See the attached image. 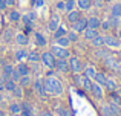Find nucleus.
I'll return each mask as SVG.
<instances>
[{
	"instance_id": "59",
	"label": "nucleus",
	"mask_w": 121,
	"mask_h": 116,
	"mask_svg": "<svg viewBox=\"0 0 121 116\" xmlns=\"http://www.w3.org/2000/svg\"><path fill=\"white\" fill-rule=\"evenodd\" d=\"M0 73H2V63H0Z\"/></svg>"
},
{
	"instance_id": "13",
	"label": "nucleus",
	"mask_w": 121,
	"mask_h": 116,
	"mask_svg": "<svg viewBox=\"0 0 121 116\" xmlns=\"http://www.w3.org/2000/svg\"><path fill=\"white\" fill-rule=\"evenodd\" d=\"M86 28H87V17H86V15H83V14H81V17L78 18L75 23L71 24V29H74L75 32H78L80 35L83 34V31H84Z\"/></svg>"
},
{
	"instance_id": "50",
	"label": "nucleus",
	"mask_w": 121,
	"mask_h": 116,
	"mask_svg": "<svg viewBox=\"0 0 121 116\" xmlns=\"http://www.w3.org/2000/svg\"><path fill=\"white\" fill-rule=\"evenodd\" d=\"M5 80H6V76H3L0 73V92H5Z\"/></svg>"
},
{
	"instance_id": "58",
	"label": "nucleus",
	"mask_w": 121,
	"mask_h": 116,
	"mask_svg": "<svg viewBox=\"0 0 121 116\" xmlns=\"http://www.w3.org/2000/svg\"><path fill=\"white\" fill-rule=\"evenodd\" d=\"M0 116H5V112H3V108H0Z\"/></svg>"
},
{
	"instance_id": "34",
	"label": "nucleus",
	"mask_w": 121,
	"mask_h": 116,
	"mask_svg": "<svg viewBox=\"0 0 121 116\" xmlns=\"http://www.w3.org/2000/svg\"><path fill=\"white\" fill-rule=\"evenodd\" d=\"M32 80H34V76L32 75H22L20 76V80H18V84H20L22 87H29L31 84H32Z\"/></svg>"
},
{
	"instance_id": "60",
	"label": "nucleus",
	"mask_w": 121,
	"mask_h": 116,
	"mask_svg": "<svg viewBox=\"0 0 121 116\" xmlns=\"http://www.w3.org/2000/svg\"><path fill=\"white\" fill-rule=\"evenodd\" d=\"M106 2H109V3H112V2H113V0H106Z\"/></svg>"
},
{
	"instance_id": "32",
	"label": "nucleus",
	"mask_w": 121,
	"mask_h": 116,
	"mask_svg": "<svg viewBox=\"0 0 121 116\" xmlns=\"http://www.w3.org/2000/svg\"><path fill=\"white\" fill-rule=\"evenodd\" d=\"M66 37H68V40L72 43V44H77V43L80 41V34L75 32L74 29H68V32H66Z\"/></svg>"
},
{
	"instance_id": "47",
	"label": "nucleus",
	"mask_w": 121,
	"mask_h": 116,
	"mask_svg": "<svg viewBox=\"0 0 121 116\" xmlns=\"http://www.w3.org/2000/svg\"><path fill=\"white\" fill-rule=\"evenodd\" d=\"M20 76H22V75H20V73H18V72H17V70H15V67H14V70H12V73H11V75H9V78H11V80H14V81H15V83H17V84H18V80H20Z\"/></svg>"
},
{
	"instance_id": "10",
	"label": "nucleus",
	"mask_w": 121,
	"mask_h": 116,
	"mask_svg": "<svg viewBox=\"0 0 121 116\" xmlns=\"http://www.w3.org/2000/svg\"><path fill=\"white\" fill-rule=\"evenodd\" d=\"M32 40H34V44L37 46V48H48V44H49V41H48V37L44 35L43 32H40V31H34L32 32Z\"/></svg>"
},
{
	"instance_id": "26",
	"label": "nucleus",
	"mask_w": 121,
	"mask_h": 116,
	"mask_svg": "<svg viewBox=\"0 0 121 116\" xmlns=\"http://www.w3.org/2000/svg\"><path fill=\"white\" fill-rule=\"evenodd\" d=\"M84 76L91 78V80H94L95 73H97V67H95V64H84V69H83L81 72Z\"/></svg>"
},
{
	"instance_id": "29",
	"label": "nucleus",
	"mask_w": 121,
	"mask_h": 116,
	"mask_svg": "<svg viewBox=\"0 0 121 116\" xmlns=\"http://www.w3.org/2000/svg\"><path fill=\"white\" fill-rule=\"evenodd\" d=\"M14 35H15L14 29H12V28H6V29H3L2 40H3L5 43H9V41H12V40H14Z\"/></svg>"
},
{
	"instance_id": "1",
	"label": "nucleus",
	"mask_w": 121,
	"mask_h": 116,
	"mask_svg": "<svg viewBox=\"0 0 121 116\" xmlns=\"http://www.w3.org/2000/svg\"><path fill=\"white\" fill-rule=\"evenodd\" d=\"M43 83L48 95L54 96V98H60V96L65 95V86H63L61 80L57 78L55 75H44Z\"/></svg>"
},
{
	"instance_id": "57",
	"label": "nucleus",
	"mask_w": 121,
	"mask_h": 116,
	"mask_svg": "<svg viewBox=\"0 0 121 116\" xmlns=\"http://www.w3.org/2000/svg\"><path fill=\"white\" fill-rule=\"evenodd\" d=\"M115 34H117V35H118V38L121 40V26H120V28H118V29H117V31H115Z\"/></svg>"
},
{
	"instance_id": "8",
	"label": "nucleus",
	"mask_w": 121,
	"mask_h": 116,
	"mask_svg": "<svg viewBox=\"0 0 121 116\" xmlns=\"http://www.w3.org/2000/svg\"><path fill=\"white\" fill-rule=\"evenodd\" d=\"M89 93L94 96L95 101H103V99H104V95H106V90H104V87L101 86V84L92 81V87H91V92H89Z\"/></svg>"
},
{
	"instance_id": "15",
	"label": "nucleus",
	"mask_w": 121,
	"mask_h": 116,
	"mask_svg": "<svg viewBox=\"0 0 121 116\" xmlns=\"http://www.w3.org/2000/svg\"><path fill=\"white\" fill-rule=\"evenodd\" d=\"M55 72L68 73L69 72V61H68V58H57V61H55Z\"/></svg>"
},
{
	"instance_id": "17",
	"label": "nucleus",
	"mask_w": 121,
	"mask_h": 116,
	"mask_svg": "<svg viewBox=\"0 0 121 116\" xmlns=\"http://www.w3.org/2000/svg\"><path fill=\"white\" fill-rule=\"evenodd\" d=\"M15 70L20 75H31V67L28 61H17L15 63Z\"/></svg>"
},
{
	"instance_id": "42",
	"label": "nucleus",
	"mask_w": 121,
	"mask_h": 116,
	"mask_svg": "<svg viewBox=\"0 0 121 116\" xmlns=\"http://www.w3.org/2000/svg\"><path fill=\"white\" fill-rule=\"evenodd\" d=\"M100 31H101V32H112V26H110V23H109V20H107V18L101 20Z\"/></svg>"
},
{
	"instance_id": "14",
	"label": "nucleus",
	"mask_w": 121,
	"mask_h": 116,
	"mask_svg": "<svg viewBox=\"0 0 121 116\" xmlns=\"http://www.w3.org/2000/svg\"><path fill=\"white\" fill-rule=\"evenodd\" d=\"M8 112L11 116H18L22 112V99H14L8 104Z\"/></svg>"
},
{
	"instance_id": "40",
	"label": "nucleus",
	"mask_w": 121,
	"mask_h": 116,
	"mask_svg": "<svg viewBox=\"0 0 121 116\" xmlns=\"http://www.w3.org/2000/svg\"><path fill=\"white\" fill-rule=\"evenodd\" d=\"M107 20H109L110 26H112V31H117L118 28L121 26V18H117V17H107Z\"/></svg>"
},
{
	"instance_id": "4",
	"label": "nucleus",
	"mask_w": 121,
	"mask_h": 116,
	"mask_svg": "<svg viewBox=\"0 0 121 116\" xmlns=\"http://www.w3.org/2000/svg\"><path fill=\"white\" fill-rule=\"evenodd\" d=\"M69 61V72H72L74 75H78L83 72V69H84V63H83V60L80 57H77V55H71V57L68 58Z\"/></svg>"
},
{
	"instance_id": "53",
	"label": "nucleus",
	"mask_w": 121,
	"mask_h": 116,
	"mask_svg": "<svg viewBox=\"0 0 121 116\" xmlns=\"http://www.w3.org/2000/svg\"><path fill=\"white\" fill-rule=\"evenodd\" d=\"M6 5H8V8H12L17 5V0H6Z\"/></svg>"
},
{
	"instance_id": "22",
	"label": "nucleus",
	"mask_w": 121,
	"mask_h": 116,
	"mask_svg": "<svg viewBox=\"0 0 121 116\" xmlns=\"http://www.w3.org/2000/svg\"><path fill=\"white\" fill-rule=\"evenodd\" d=\"M109 15L110 17L121 18V2H115V0H113L110 8H109Z\"/></svg>"
},
{
	"instance_id": "7",
	"label": "nucleus",
	"mask_w": 121,
	"mask_h": 116,
	"mask_svg": "<svg viewBox=\"0 0 121 116\" xmlns=\"http://www.w3.org/2000/svg\"><path fill=\"white\" fill-rule=\"evenodd\" d=\"M100 115L101 116H121V110L118 105H112L109 102H104L100 107Z\"/></svg>"
},
{
	"instance_id": "12",
	"label": "nucleus",
	"mask_w": 121,
	"mask_h": 116,
	"mask_svg": "<svg viewBox=\"0 0 121 116\" xmlns=\"http://www.w3.org/2000/svg\"><path fill=\"white\" fill-rule=\"evenodd\" d=\"M58 26H61V17H60V12H55V14H52V15L49 17L46 28H48V31L54 32V31H55Z\"/></svg>"
},
{
	"instance_id": "45",
	"label": "nucleus",
	"mask_w": 121,
	"mask_h": 116,
	"mask_svg": "<svg viewBox=\"0 0 121 116\" xmlns=\"http://www.w3.org/2000/svg\"><path fill=\"white\" fill-rule=\"evenodd\" d=\"M54 9L57 12H65V0H55L54 2Z\"/></svg>"
},
{
	"instance_id": "19",
	"label": "nucleus",
	"mask_w": 121,
	"mask_h": 116,
	"mask_svg": "<svg viewBox=\"0 0 121 116\" xmlns=\"http://www.w3.org/2000/svg\"><path fill=\"white\" fill-rule=\"evenodd\" d=\"M100 24H101V18L98 17L97 14L87 15V28H91V29H98V31H100Z\"/></svg>"
},
{
	"instance_id": "18",
	"label": "nucleus",
	"mask_w": 121,
	"mask_h": 116,
	"mask_svg": "<svg viewBox=\"0 0 121 116\" xmlns=\"http://www.w3.org/2000/svg\"><path fill=\"white\" fill-rule=\"evenodd\" d=\"M109 48H106V46H103V48H95L94 49V54H92V57L95 60H98V61H101L103 58H106L107 55H109Z\"/></svg>"
},
{
	"instance_id": "38",
	"label": "nucleus",
	"mask_w": 121,
	"mask_h": 116,
	"mask_svg": "<svg viewBox=\"0 0 121 116\" xmlns=\"http://www.w3.org/2000/svg\"><path fill=\"white\" fill-rule=\"evenodd\" d=\"M15 86H17V83H15L14 80H11V78H6L5 80V92L6 93H12V90L15 89Z\"/></svg>"
},
{
	"instance_id": "2",
	"label": "nucleus",
	"mask_w": 121,
	"mask_h": 116,
	"mask_svg": "<svg viewBox=\"0 0 121 116\" xmlns=\"http://www.w3.org/2000/svg\"><path fill=\"white\" fill-rule=\"evenodd\" d=\"M55 61H57V58L54 57V54L49 49L44 48V51L40 52V63H41V66H43V69H46V70L55 69Z\"/></svg>"
},
{
	"instance_id": "21",
	"label": "nucleus",
	"mask_w": 121,
	"mask_h": 116,
	"mask_svg": "<svg viewBox=\"0 0 121 116\" xmlns=\"http://www.w3.org/2000/svg\"><path fill=\"white\" fill-rule=\"evenodd\" d=\"M81 14H83V12L80 11V9H74V11L66 12V23H68V24L75 23V21H77L78 18L81 17Z\"/></svg>"
},
{
	"instance_id": "31",
	"label": "nucleus",
	"mask_w": 121,
	"mask_h": 116,
	"mask_svg": "<svg viewBox=\"0 0 121 116\" xmlns=\"http://www.w3.org/2000/svg\"><path fill=\"white\" fill-rule=\"evenodd\" d=\"M29 67H31V75L34 78L35 76H41V63H29Z\"/></svg>"
},
{
	"instance_id": "61",
	"label": "nucleus",
	"mask_w": 121,
	"mask_h": 116,
	"mask_svg": "<svg viewBox=\"0 0 121 116\" xmlns=\"http://www.w3.org/2000/svg\"><path fill=\"white\" fill-rule=\"evenodd\" d=\"M51 2H55V0H51Z\"/></svg>"
},
{
	"instance_id": "44",
	"label": "nucleus",
	"mask_w": 121,
	"mask_h": 116,
	"mask_svg": "<svg viewBox=\"0 0 121 116\" xmlns=\"http://www.w3.org/2000/svg\"><path fill=\"white\" fill-rule=\"evenodd\" d=\"M22 110H34L35 112V105L28 99H22Z\"/></svg>"
},
{
	"instance_id": "35",
	"label": "nucleus",
	"mask_w": 121,
	"mask_h": 116,
	"mask_svg": "<svg viewBox=\"0 0 121 116\" xmlns=\"http://www.w3.org/2000/svg\"><path fill=\"white\" fill-rule=\"evenodd\" d=\"M11 95L14 96V99H23L25 98V87H22L20 84H17V86H15V89L12 90Z\"/></svg>"
},
{
	"instance_id": "33",
	"label": "nucleus",
	"mask_w": 121,
	"mask_h": 116,
	"mask_svg": "<svg viewBox=\"0 0 121 116\" xmlns=\"http://www.w3.org/2000/svg\"><path fill=\"white\" fill-rule=\"evenodd\" d=\"M15 64H12V63H3L2 64V75L6 78H9V75L12 73V70H14Z\"/></svg>"
},
{
	"instance_id": "24",
	"label": "nucleus",
	"mask_w": 121,
	"mask_h": 116,
	"mask_svg": "<svg viewBox=\"0 0 121 116\" xmlns=\"http://www.w3.org/2000/svg\"><path fill=\"white\" fill-rule=\"evenodd\" d=\"M28 49L26 48H17L14 51V57H15V61H26V57H28Z\"/></svg>"
},
{
	"instance_id": "51",
	"label": "nucleus",
	"mask_w": 121,
	"mask_h": 116,
	"mask_svg": "<svg viewBox=\"0 0 121 116\" xmlns=\"http://www.w3.org/2000/svg\"><path fill=\"white\" fill-rule=\"evenodd\" d=\"M8 11V5H6V0H0V12Z\"/></svg>"
},
{
	"instance_id": "46",
	"label": "nucleus",
	"mask_w": 121,
	"mask_h": 116,
	"mask_svg": "<svg viewBox=\"0 0 121 116\" xmlns=\"http://www.w3.org/2000/svg\"><path fill=\"white\" fill-rule=\"evenodd\" d=\"M104 3H106V0H92V6H94V8H98V9L103 8Z\"/></svg>"
},
{
	"instance_id": "56",
	"label": "nucleus",
	"mask_w": 121,
	"mask_h": 116,
	"mask_svg": "<svg viewBox=\"0 0 121 116\" xmlns=\"http://www.w3.org/2000/svg\"><path fill=\"white\" fill-rule=\"evenodd\" d=\"M117 51H118V52H117V58H118L120 61H121V48H118Z\"/></svg>"
},
{
	"instance_id": "49",
	"label": "nucleus",
	"mask_w": 121,
	"mask_h": 116,
	"mask_svg": "<svg viewBox=\"0 0 121 116\" xmlns=\"http://www.w3.org/2000/svg\"><path fill=\"white\" fill-rule=\"evenodd\" d=\"M35 113L37 112H34V110H22L18 116H35Z\"/></svg>"
},
{
	"instance_id": "52",
	"label": "nucleus",
	"mask_w": 121,
	"mask_h": 116,
	"mask_svg": "<svg viewBox=\"0 0 121 116\" xmlns=\"http://www.w3.org/2000/svg\"><path fill=\"white\" fill-rule=\"evenodd\" d=\"M40 113H41V116H55L52 110H48V108H46V110H41Z\"/></svg>"
},
{
	"instance_id": "20",
	"label": "nucleus",
	"mask_w": 121,
	"mask_h": 116,
	"mask_svg": "<svg viewBox=\"0 0 121 116\" xmlns=\"http://www.w3.org/2000/svg\"><path fill=\"white\" fill-rule=\"evenodd\" d=\"M89 44H91L92 49H95V48H103V46H104V34L103 32H98L97 35H95L94 38L89 41Z\"/></svg>"
},
{
	"instance_id": "11",
	"label": "nucleus",
	"mask_w": 121,
	"mask_h": 116,
	"mask_svg": "<svg viewBox=\"0 0 121 116\" xmlns=\"http://www.w3.org/2000/svg\"><path fill=\"white\" fill-rule=\"evenodd\" d=\"M14 44L17 46V48H26L28 44H29V37L26 35L25 32H15V35H14Z\"/></svg>"
},
{
	"instance_id": "25",
	"label": "nucleus",
	"mask_w": 121,
	"mask_h": 116,
	"mask_svg": "<svg viewBox=\"0 0 121 116\" xmlns=\"http://www.w3.org/2000/svg\"><path fill=\"white\" fill-rule=\"evenodd\" d=\"M94 8L92 6V0H77V9H80L81 12H87Z\"/></svg>"
},
{
	"instance_id": "39",
	"label": "nucleus",
	"mask_w": 121,
	"mask_h": 116,
	"mask_svg": "<svg viewBox=\"0 0 121 116\" xmlns=\"http://www.w3.org/2000/svg\"><path fill=\"white\" fill-rule=\"evenodd\" d=\"M65 108L66 107L61 104V102H55V104H54V107H52V112H54V115H55V116H63Z\"/></svg>"
},
{
	"instance_id": "23",
	"label": "nucleus",
	"mask_w": 121,
	"mask_h": 116,
	"mask_svg": "<svg viewBox=\"0 0 121 116\" xmlns=\"http://www.w3.org/2000/svg\"><path fill=\"white\" fill-rule=\"evenodd\" d=\"M117 89H118V81H117L113 76H109L107 81H106V84H104V90H106L107 93H110V92H113V90H117Z\"/></svg>"
},
{
	"instance_id": "36",
	"label": "nucleus",
	"mask_w": 121,
	"mask_h": 116,
	"mask_svg": "<svg viewBox=\"0 0 121 116\" xmlns=\"http://www.w3.org/2000/svg\"><path fill=\"white\" fill-rule=\"evenodd\" d=\"M28 63H40V52L37 51H29L28 52V57H26Z\"/></svg>"
},
{
	"instance_id": "43",
	"label": "nucleus",
	"mask_w": 121,
	"mask_h": 116,
	"mask_svg": "<svg viewBox=\"0 0 121 116\" xmlns=\"http://www.w3.org/2000/svg\"><path fill=\"white\" fill-rule=\"evenodd\" d=\"M66 32H68V29H66V28L58 26V28H57V29L52 32V38L55 40V38H58V37H63V35H66Z\"/></svg>"
},
{
	"instance_id": "27",
	"label": "nucleus",
	"mask_w": 121,
	"mask_h": 116,
	"mask_svg": "<svg viewBox=\"0 0 121 116\" xmlns=\"http://www.w3.org/2000/svg\"><path fill=\"white\" fill-rule=\"evenodd\" d=\"M107 78H109V75H107L106 72H103V70H97V73H95V76H94V80H92V81H95V83L101 84V86L104 87V84H106Z\"/></svg>"
},
{
	"instance_id": "5",
	"label": "nucleus",
	"mask_w": 121,
	"mask_h": 116,
	"mask_svg": "<svg viewBox=\"0 0 121 116\" xmlns=\"http://www.w3.org/2000/svg\"><path fill=\"white\" fill-rule=\"evenodd\" d=\"M49 46V51L54 54V57L55 58H69L71 57V49L69 48H63V46H58L57 43H51V44H48Z\"/></svg>"
},
{
	"instance_id": "37",
	"label": "nucleus",
	"mask_w": 121,
	"mask_h": 116,
	"mask_svg": "<svg viewBox=\"0 0 121 116\" xmlns=\"http://www.w3.org/2000/svg\"><path fill=\"white\" fill-rule=\"evenodd\" d=\"M54 43H57L58 46H63V48H71V46H72V43L68 40V37H66V35L55 38V40H54Z\"/></svg>"
},
{
	"instance_id": "54",
	"label": "nucleus",
	"mask_w": 121,
	"mask_h": 116,
	"mask_svg": "<svg viewBox=\"0 0 121 116\" xmlns=\"http://www.w3.org/2000/svg\"><path fill=\"white\" fill-rule=\"evenodd\" d=\"M63 116H74V115H72L71 108H68V107H66V108H65V112H63Z\"/></svg>"
},
{
	"instance_id": "30",
	"label": "nucleus",
	"mask_w": 121,
	"mask_h": 116,
	"mask_svg": "<svg viewBox=\"0 0 121 116\" xmlns=\"http://www.w3.org/2000/svg\"><path fill=\"white\" fill-rule=\"evenodd\" d=\"M80 87L84 92H91V87H92V80L87 76H84V75H81L80 78Z\"/></svg>"
},
{
	"instance_id": "28",
	"label": "nucleus",
	"mask_w": 121,
	"mask_h": 116,
	"mask_svg": "<svg viewBox=\"0 0 121 116\" xmlns=\"http://www.w3.org/2000/svg\"><path fill=\"white\" fill-rule=\"evenodd\" d=\"M98 32H100L98 29H91V28H86V29L83 31V34H81V35H83V40L89 43V41H91V40L94 38L95 35H97Z\"/></svg>"
},
{
	"instance_id": "3",
	"label": "nucleus",
	"mask_w": 121,
	"mask_h": 116,
	"mask_svg": "<svg viewBox=\"0 0 121 116\" xmlns=\"http://www.w3.org/2000/svg\"><path fill=\"white\" fill-rule=\"evenodd\" d=\"M31 87H32V92L34 95H37L40 99L46 98V89H44V83H43V76H35L32 80V84H31Z\"/></svg>"
},
{
	"instance_id": "48",
	"label": "nucleus",
	"mask_w": 121,
	"mask_h": 116,
	"mask_svg": "<svg viewBox=\"0 0 121 116\" xmlns=\"http://www.w3.org/2000/svg\"><path fill=\"white\" fill-rule=\"evenodd\" d=\"M32 6L37 8V9L43 8V6H44V0H32Z\"/></svg>"
},
{
	"instance_id": "9",
	"label": "nucleus",
	"mask_w": 121,
	"mask_h": 116,
	"mask_svg": "<svg viewBox=\"0 0 121 116\" xmlns=\"http://www.w3.org/2000/svg\"><path fill=\"white\" fill-rule=\"evenodd\" d=\"M6 18L11 24H18L20 23V18H22V11L15 6L12 8H8V14H6Z\"/></svg>"
},
{
	"instance_id": "41",
	"label": "nucleus",
	"mask_w": 121,
	"mask_h": 116,
	"mask_svg": "<svg viewBox=\"0 0 121 116\" xmlns=\"http://www.w3.org/2000/svg\"><path fill=\"white\" fill-rule=\"evenodd\" d=\"M77 9V0H65V12Z\"/></svg>"
},
{
	"instance_id": "16",
	"label": "nucleus",
	"mask_w": 121,
	"mask_h": 116,
	"mask_svg": "<svg viewBox=\"0 0 121 116\" xmlns=\"http://www.w3.org/2000/svg\"><path fill=\"white\" fill-rule=\"evenodd\" d=\"M101 63H103V66H104L106 69H109V70H113V69H115V66H117V63H118V58H117L115 55L109 54L106 58L101 60Z\"/></svg>"
},
{
	"instance_id": "6",
	"label": "nucleus",
	"mask_w": 121,
	"mask_h": 116,
	"mask_svg": "<svg viewBox=\"0 0 121 116\" xmlns=\"http://www.w3.org/2000/svg\"><path fill=\"white\" fill-rule=\"evenodd\" d=\"M104 34V46L109 49H118L121 48V40L118 38L117 34L112 32H103Z\"/></svg>"
},
{
	"instance_id": "55",
	"label": "nucleus",
	"mask_w": 121,
	"mask_h": 116,
	"mask_svg": "<svg viewBox=\"0 0 121 116\" xmlns=\"http://www.w3.org/2000/svg\"><path fill=\"white\" fill-rule=\"evenodd\" d=\"M5 102V96H3V92H0V105Z\"/></svg>"
}]
</instances>
